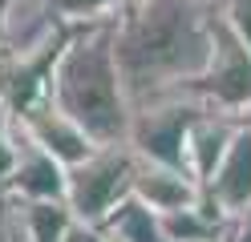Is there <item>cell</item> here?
Listing matches in <instances>:
<instances>
[{
	"mask_svg": "<svg viewBox=\"0 0 251 242\" xmlns=\"http://www.w3.org/2000/svg\"><path fill=\"white\" fill-rule=\"evenodd\" d=\"M227 0H130L114 21V53L134 105L178 93L211 57V28Z\"/></svg>",
	"mask_w": 251,
	"mask_h": 242,
	"instance_id": "cell-1",
	"label": "cell"
},
{
	"mask_svg": "<svg viewBox=\"0 0 251 242\" xmlns=\"http://www.w3.org/2000/svg\"><path fill=\"white\" fill-rule=\"evenodd\" d=\"M49 101L93 137V145H126L134 101L114 53V21L77 24L49 77Z\"/></svg>",
	"mask_w": 251,
	"mask_h": 242,
	"instance_id": "cell-2",
	"label": "cell"
},
{
	"mask_svg": "<svg viewBox=\"0 0 251 242\" xmlns=\"http://www.w3.org/2000/svg\"><path fill=\"white\" fill-rule=\"evenodd\" d=\"M202 109H207V105H199L195 97L182 93V89L134 105L126 145L134 150L138 161L186 170V133H191V125H195V117Z\"/></svg>",
	"mask_w": 251,
	"mask_h": 242,
	"instance_id": "cell-3",
	"label": "cell"
},
{
	"mask_svg": "<svg viewBox=\"0 0 251 242\" xmlns=\"http://www.w3.org/2000/svg\"><path fill=\"white\" fill-rule=\"evenodd\" d=\"M134 170L138 157L130 145H98L81 166L69 170L65 206L73 210V218L101 226L109 210L134 194Z\"/></svg>",
	"mask_w": 251,
	"mask_h": 242,
	"instance_id": "cell-4",
	"label": "cell"
},
{
	"mask_svg": "<svg viewBox=\"0 0 251 242\" xmlns=\"http://www.w3.org/2000/svg\"><path fill=\"white\" fill-rule=\"evenodd\" d=\"M182 93H191L199 105H207L215 113H231V117L251 113V48L231 32L223 12L215 16V28H211L207 65Z\"/></svg>",
	"mask_w": 251,
	"mask_h": 242,
	"instance_id": "cell-5",
	"label": "cell"
},
{
	"mask_svg": "<svg viewBox=\"0 0 251 242\" xmlns=\"http://www.w3.org/2000/svg\"><path fill=\"white\" fill-rule=\"evenodd\" d=\"M21 129H25V137L33 141V145H41L45 154H53L65 170H73V166H81V161L98 150L93 145V137L85 133L81 125H77L73 117H65L49 97H45L41 105H33L28 113H21V117H12Z\"/></svg>",
	"mask_w": 251,
	"mask_h": 242,
	"instance_id": "cell-6",
	"label": "cell"
},
{
	"mask_svg": "<svg viewBox=\"0 0 251 242\" xmlns=\"http://www.w3.org/2000/svg\"><path fill=\"white\" fill-rule=\"evenodd\" d=\"M202 202H211L223 218H235L251 206V125L247 117L239 121L215 174L202 182Z\"/></svg>",
	"mask_w": 251,
	"mask_h": 242,
	"instance_id": "cell-7",
	"label": "cell"
},
{
	"mask_svg": "<svg viewBox=\"0 0 251 242\" xmlns=\"http://www.w3.org/2000/svg\"><path fill=\"white\" fill-rule=\"evenodd\" d=\"M65 186H69V170L41 145H33L17 125V161H12V177L4 194L17 202H65Z\"/></svg>",
	"mask_w": 251,
	"mask_h": 242,
	"instance_id": "cell-8",
	"label": "cell"
},
{
	"mask_svg": "<svg viewBox=\"0 0 251 242\" xmlns=\"http://www.w3.org/2000/svg\"><path fill=\"white\" fill-rule=\"evenodd\" d=\"M134 198L146 202L154 214H178L191 210L202 198V182L191 170H175V166H154V161H138L134 170Z\"/></svg>",
	"mask_w": 251,
	"mask_h": 242,
	"instance_id": "cell-9",
	"label": "cell"
},
{
	"mask_svg": "<svg viewBox=\"0 0 251 242\" xmlns=\"http://www.w3.org/2000/svg\"><path fill=\"white\" fill-rule=\"evenodd\" d=\"M243 117H231V113H215V109H202L191 133H186V170H191L199 182H207L215 174L219 157L227 154V145L235 137V129H239Z\"/></svg>",
	"mask_w": 251,
	"mask_h": 242,
	"instance_id": "cell-10",
	"label": "cell"
},
{
	"mask_svg": "<svg viewBox=\"0 0 251 242\" xmlns=\"http://www.w3.org/2000/svg\"><path fill=\"white\" fill-rule=\"evenodd\" d=\"M12 222L21 242H65L73 226V210L65 202H17L12 198Z\"/></svg>",
	"mask_w": 251,
	"mask_h": 242,
	"instance_id": "cell-11",
	"label": "cell"
},
{
	"mask_svg": "<svg viewBox=\"0 0 251 242\" xmlns=\"http://www.w3.org/2000/svg\"><path fill=\"white\" fill-rule=\"evenodd\" d=\"M101 230L122 238V242H170L166 226H162V214H154V210L146 202H138L134 194L109 210V218L101 222Z\"/></svg>",
	"mask_w": 251,
	"mask_h": 242,
	"instance_id": "cell-12",
	"label": "cell"
},
{
	"mask_svg": "<svg viewBox=\"0 0 251 242\" xmlns=\"http://www.w3.org/2000/svg\"><path fill=\"white\" fill-rule=\"evenodd\" d=\"M65 24H105V21H118V12L130 4V0H45Z\"/></svg>",
	"mask_w": 251,
	"mask_h": 242,
	"instance_id": "cell-13",
	"label": "cell"
},
{
	"mask_svg": "<svg viewBox=\"0 0 251 242\" xmlns=\"http://www.w3.org/2000/svg\"><path fill=\"white\" fill-rule=\"evenodd\" d=\"M12 161H17V121H12V113L0 105V190H4L8 177H12Z\"/></svg>",
	"mask_w": 251,
	"mask_h": 242,
	"instance_id": "cell-14",
	"label": "cell"
},
{
	"mask_svg": "<svg viewBox=\"0 0 251 242\" xmlns=\"http://www.w3.org/2000/svg\"><path fill=\"white\" fill-rule=\"evenodd\" d=\"M223 21L231 24V32L251 48V0H227L223 4Z\"/></svg>",
	"mask_w": 251,
	"mask_h": 242,
	"instance_id": "cell-15",
	"label": "cell"
},
{
	"mask_svg": "<svg viewBox=\"0 0 251 242\" xmlns=\"http://www.w3.org/2000/svg\"><path fill=\"white\" fill-rule=\"evenodd\" d=\"M65 242H105V230L93 226V222H77L73 218V226L65 230Z\"/></svg>",
	"mask_w": 251,
	"mask_h": 242,
	"instance_id": "cell-16",
	"label": "cell"
},
{
	"mask_svg": "<svg viewBox=\"0 0 251 242\" xmlns=\"http://www.w3.org/2000/svg\"><path fill=\"white\" fill-rule=\"evenodd\" d=\"M0 242H21L17 238V222H12V198L0 190Z\"/></svg>",
	"mask_w": 251,
	"mask_h": 242,
	"instance_id": "cell-17",
	"label": "cell"
},
{
	"mask_svg": "<svg viewBox=\"0 0 251 242\" xmlns=\"http://www.w3.org/2000/svg\"><path fill=\"white\" fill-rule=\"evenodd\" d=\"M227 242H251V206L243 210V214H235V218H231Z\"/></svg>",
	"mask_w": 251,
	"mask_h": 242,
	"instance_id": "cell-18",
	"label": "cell"
},
{
	"mask_svg": "<svg viewBox=\"0 0 251 242\" xmlns=\"http://www.w3.org/2000/svg\"><path fill=\"white\" fill-rule=\"evenodd\" d=\"M8 8H12V0H0V28H4V16H8Z\"/></svg>",
	"mask_w": 251,
	"mask_h": 242,
	"instance_id": "cell-19",
	"label": "cell"
},
{
	"mask_svg": "<svg viewBox=\"0 0 251 242\" xmlns=\"http://www.w3.org/2000/svg\"><path fill=\"white\" fill-rule=\"evenodd\" d=\"M105 242H122V238H114V234H105Z\"/></svg>",
	"mask_w": 251,
	"mask_h": 242,
	"instance_id": "cell-20",
	"label": "cell"
},
{
	"mask_svg": "<svg viewBox=\"0 0 251 242\" xmlns=\"http://www.w3.org/2000/svg\"><path fill=\"white\" fill-rule=\"evenodd\" d=\"M247 125H251V113H247Z\"/></svg>",
	"mask_w": 251,
	"mask_h": 242,
	"instance_id": "cell-21",
	"label": "cell"
}]
</instances>
